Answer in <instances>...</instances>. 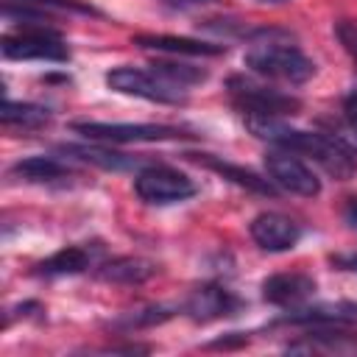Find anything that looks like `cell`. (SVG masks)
<instances>
[{
	"label": "cell",
	"instance_id": "1",
	"mask_svg": "<svg viewBox=\"0 0 357 357\" xmlns=\"http://www.w3.org/2000/svg\"><path fill=\"white\" fill-rule=\"evenodd\" d=\"M248 131L259 139H268L273 142L276 148H284V151H293L298 156H307L310 162L321 165L329 176L346 181L354 176L357 170V162H354V153L346 151L340 142H335L329 134L324 131H301V128H290L284 126L282 120H245Z\"/></svg>",
	"mask_w": 357,
	"mask_h": 357
},
{
	"label": "cell",
	"instance_id": "2",
	"mask_svg": "<svg viewBox=\"0 0 357 357\" xmlns=\"http://www.w3.org/2000/svg\"><path fill=\"white\" fill-rule=\"evenodd\" d=\"M245 67L259 78L282 84H304L315 75V61L296 45L279 39H254L245 53Z\"/></svg>",
	"mask_w": 357,
	"mask_h": 357
},
{
	"label": "cell",
	"instance_id": "3",
	"mask_svg": "<svg viewBox=\"0 0 357 357\" xmlns=\"http://www.w3.org/2000/svg\"><path fill=\"white\" fill-rule=\"evenodd\" d=\"M226 92L234 109L243 114V120H282L301 109V100L296 95L245 75H231L226 81Z\"/></svg>",
	"mask_w": 357,
	"mask_h": 357
},
{
	"label": "cell",
	"instance_id": "4",
	"mask_svg": "<svg viewBox=\"0 0 357 357\" xmlns=\"http://www.w3.org/2000/svg\"><path fill=\"white\" fill-rule=\"evenodd\" d=\"M106 84H109V89H114L120 95L142 98V100H151V103H184L187 100V89L167 81L153 67H148V70H142V67H114L112 73H106Z\"/></svg>",
	"mask_w": 357,
	"mask_h": 357
},
{
	"label": "cell",
	"instance_id": "5",
	"mask_svg": "<svg viewBox=\"0 0 357 357\" xmlns=\"http://www.w3.org/2000/svg\"><path fill=\"white\" fill-rule=\"evenodd\" d=\"M0 50L14 61H70V47L61 33L45 25H22L17 33H6Z\"/></svg>",
	"mask_w": 357,
	"mask_h": 357
},
{
	"label": "cell",
	"instance_id": "6",
	"mask_svg": "<svg viewBox=\"0 0 357 357\" xmlns=\"http://www.w3.org/2000/svg\"><path fill=\"white\" fill-rule=\"evenodd\" d=\"M195 181L170 165H145L134 178V192L151 206H170L195 195Z\"/></svg>",
	"mask_w": 357,
	"mask_h": 357
},
{
	"label": "cell",
	"instance_id": "7",
	"mask_svg": "<svg viewBox=\"0 0 357 357\" xmlns=\"http://www.w3.org/2000/svg\"><path fill=\"white\" fill-rule=\"evenodd\" d=\"M73 131L98 139V142H162V139H184L192 137L184 128L165 126V123H98V120H84L73 123Z\"/></svg>",
	"mask_w": 357,
	"mask_h": 357
},
{
	"label": "cell",
	"instance_id": "8",
	"mask_svg": "<svg viewBox=\"0 0 357 357\" xmlns=\"http://www.w3.org/2000/svg\"><path fill=\"white\" fill-rule=\"evenodd\" d=\"M265 170H268V178L284 192H293V195H301V198H315L321 192L318 176L293 151H284V148L268 151L265 153Z\"/></svg>",
	"mask_w": 357,
	"mask_h": 357
},
{
	"label": "cell",
	"instance_id": "9",
	"mask_svg": "<svg viewBox=\"0 0 357 357\" xmlns=\"http://www.w3.org/2000/svg\"><path fill=\"white\" fill-rule=\"evenodd\" d=\"M243 298L229 290L226 284L220 282H206L201 287L192 290V296L187 298L184 310L192 321H218V318H229V315H237L243 310Z\"/></svg>",
	"mask_w": 357,
	"mask_h": 357
},
{
	"label": "cell",
	"instance_id": "10",
	"mask_svg": "<svg viewBox=\"0 0 357 357\" xmlns=\"http://www.w3.org/2000/svg\"><path fill=\"white\" fill-rule=\"evenodd\" d=\"M251 240L271 254H282L296 248V243L301 240V229L296 220H290L282 212H259L251 223H248Z\"/></svg>",
	"mask_w": 357,
	"mask_h": 357
},
{
	"label": "cell",
	"instance_id": "11",
	"mask_svg": "<svg viewBox=\"0 0 357 357\" xmlns=\"http://www.w3.org/2000/svg\"><path fill=\"white\" fill-rule=\"evenodd\" d=\"M315 293V282L307 273H273L262 282V298L282 310L304 307Z\"/></svg>",
	"mask_w": 357,
	"mask_h": 357
},
{
	"label": "cell",
	"instance_id": "12",
	"mask_svg": "<svg viewBox=\"0 0 357 357\" xmlns=\"http://www.w3.org/2000/svg\"><path fill=\"white\" fill-rule=\"evenodd\" d=\"M190 159H195L198 165H206L209 170L220 173L223 178H229L231 184L248 190V192H257V195H276V184L271 178H262L259 173L243 167V165H234V162H226V159H218L212 153H190Z\"/></svg>",
	"mask_w": 357,
	"mask_h": 357
},
{
	"label": "cell",
	"instance_id": "13",
	"mask_svg": "<svg viewBox=\"0 0 357 357\" xmlns=\"http://www.w3.org/2000/svg\"><path fill=\"white\" fill-rule=\"evenodd\" d=\"M134 45H139L142 50H156V53H170V56H220V53H226L223 45L187 39V36H167V33H145V36H137Z\"/></svg>",
	"mask_w": 357,
	"mask_h": 357
},
{
	"label": "cell",
	"instance_id": "14",
	"mask_svg": "<svg viewBox=\"0 0 357 357\" xmlns=\"http://www.w3.org/2000/svg\"><path fill=\"white\" fill-rule=\"evenodd\" d=\"M92 265H95V248L64 245L56 254H50L47 259H42L36 265V273L39 276H73V273H81V271H86Z\"/></svg>",
	"mask_w": 357,
	"mask_h": 357
},
{
	"label": "cell",
	"instance_id": "15",
	"mask_svg": "<svg viewBox=\"0 0 357 357\" xmlns=\"http://www.w3.org/2000/svg\"><path fill=\"white\" fill-rule=\"evenodd\" d=\"M11 176L28 184H53L70 178V167L53 156H25L11 165Z\"/></svg>",
	"mask_w": 357,
	"mask_h": 357
},
{
	"label": "cell",
	"instance_id": "16",
	"mask_svg": "<svg viewBox=\"0 0 357 357\" xmlns=\"http://www.w3.org/2000/svg\"><path fill=\"white\" fill-rule=\"evenodd\" d=\"M95 273L98 279L114 282V284H142L156 273V265L139 257H117V259L103 262Z\"/></svg>",
	"mask_w": 357,
	"mask_h": 357
},
{
	"label": "cell",
	"instance_id": "17",
	"mask_svg": "<svg viewBox=\"0 0 357 357\" xmlns=\"http://www.w3.org/2000/svg\"><path fill=\"white\" fill-rule=\"evenodd\" d=\"M61 151L78 156L81 162H89V165H98V167L114 170V173H117V170L139 167V159H137V156L123 153V151H112V148H100V145H64Z\"/></svg>",
	"mask_w": 357,
	"mask_h": 357
},
{
	"label": "cell",
	"instance_id": "18",
	"mask_svg": "<svg viewBox=\"0 0 357 357\" xmlns=\"http://www.w3.org/2000/svg\"><path fill=\"white\" fill-rule=\"evenodd\" d=\"M3 126H17L22 131L31 128H42L50 123V109L39 106V103H20V100H3V112H0Z\"/></svg>",
	"mask_w": 357,
	"mask_h": 357
},
{
	"label": "cell",
	"instance_id": "19",
	"mask_svg": "<svg viewBox=\"0 0 357 357\" xmlns=\"http://www.w3.org/2000/svg\"><path fill=\"white\" fill-rule=\"evenodd\" d=\"M148 67H153V70L162 73L167 81L184 86V89L192 86V84L206 81V70H201V67H190V64H181V61H153V64H148Z\"/></svg>",
	"mask_w": 357,
	"mask_h": 357
},
{
	"label": "cell",
	"instance_id": "20",
	"mask_svg": "<svg viewBox=\"0 0 357 357\" xmlns=\"http://www.w3.org/2000/svg\"><path fill=\"white\" fill-rule=\"evenodd\" d=\"M324 134H329L335 142H340L346 151H351V153H357V123L354 120H349L346 114L343 117H332V120H324Z\"/></svg>",
	"mask_w": 357,
	"mask_h": 357
},
{
	"label": "cell",
	"instance_id": "21",
	"mask_svg": "<svg viewBox=\"0 0 357 357\" xmlns=\"http://www.w3.org/2000/svg\"><path fill=\"white\" fill-rule=\"evenodd\" d=\"M173 312L170 310H165V307H148V310H137V312H131V315H126V318H120V321H114V326L117 329H139V326H153V324H162V321H167Z\"/></svg>",
	"mask_w": 357,
	"mask_h": 357
},
{
	"label": "cell",
	"instance_id": "22",
	"mask_svg": "<svg viewBox=\"0 0 357 357\" xmlns=\"http://www.w3.org/2000/svg\"><path fill=\"white\" fill-rule=\"evenodd\" d=\"M8 3H20V6H31V8H56V11H75V14H89V17H100V11L86 3V0H8Z\"/></svg>",
	"mask_w": 357,
	"mask_h": 357
},
{
	"label": "cell",
	"instance_id": "23",
	"mask_svg": "<svg viewBox=\"0 0 357 357\" xmlns=\"http://www.w3.org/2000/svg\"><path fill=\"white\" fill-rule=\"evenodd\" d=\"M335 36L343 45V50L357 61V22L354 20H340L335 22Z\"/></svg>",
	"mask_w": 357,
	"mask_h": 357
},
{
	"label": "cell",
	"instance_id": "24",
	"mask_svg": "<svg viewBox=\"0 0 357 357\" xmlns=\"http://www.w3.org/2000/svg\"><path fill=\"white\" fill-rule=\"evenodd\" d=\"M343 114H346L349 120H354V123H357V86L343 98Z\"/></svg>",
	"mask_w": 357,
	"mask_h": 357
},
{
	"label": "cell",
	"instance_id": "25",
	"mask_svg": "<svg viewBox=\"0 0 357 357\" xmlns=\"http://www.w3.org/2000/svg\"><path fill=\"white\" fill-rule=\"evenodd\" d=\"M332 262H335L337 268H343V271L357 273V254H337V257H332Z\"/></svg>",
	"mask_w": 357,
	"mask_h": 357
},
{
	"label": "cell",
	"instance_id": "26",
	"mask_svg": "<svg viewBox=\"0 0 357 357\" xmlns=\"http://www.w3.org/2000/svg\"><path fill=\"white\" fill-rule=\"evenodd\" d=\"M343 218L351 229H357V198H349L346 206H343Z\"/></svg>",
	"mask_w": 357,
	"mask_h": 357
},
{
	"label": "cell",
	"instance_id": "27",
	"mask_svg": "<svg viewBox=\"0 0 357 357\" xmlns=\"http://www.w3.org/2000/svg\"><path fill=\"white\" fill-rule=\"evenodd\" d=\"M257 3H284V0H257Z\"/></svg>",
	"mask_w": 357,
	"mask_h": 357
},
{
	"label": "cell",
	"instance_id": "28",
	"mask_svg": "<svg viewBox=\"0 0 357 357\" xmlns=\"http://www.w3.org/2000/svg\"><path fill=\"white\" fill-rule=\"evenodd\" d=\"M187 3H201V0H187Z\"/></svg>",
	"mask_w": 357,
	"mask_h": 357
}]
</instances>
